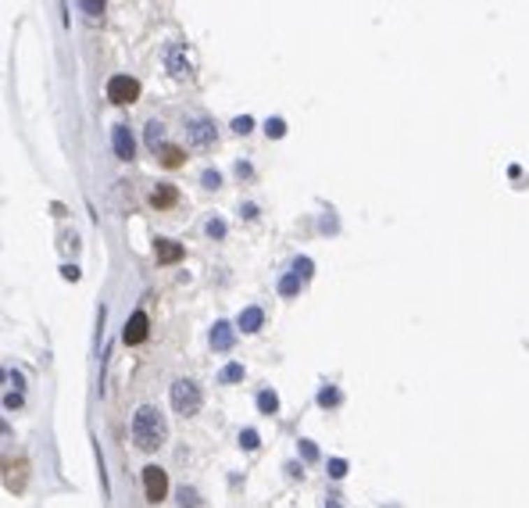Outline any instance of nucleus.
<instances>
[{
	"mask_svg": "<svg viewBox=\"0 0 529 508\" xmlns=\"http://www.w3.org/2000/svg\"><path fill=\"white\" fill-rule=\"evenodd\" d=\"M168 437V423H165V415L161 408H154V405H140L136 415H133V440L140 451H158V447L165 444Z\"/></svg>",
	"mask_w": 529,
	"mask_h": 508,
	"instance_id": "obj_1",
	"label": "nucleus"
},
{
	"mask_svg": "<svg viewBox=\"0 0 529 508\" xmlns=\"http://www.w3.org/2000/svg\"><path fill=\"white\" fill-rule=\"evenodd\" d=\"M168 398H172V408L179 415H197L201 412V386L194 379H175Z\"/></svg>",
	"mask_w": 529,
	"mask_h": 508,
	"instance_id": "obj_2",
	"label": "nucleus"
},
{
	"mask_svg": "<svg viewBox=\"0 0 529 508\" xmlns=\"http://www.w3.org/2000/svg\"><path fill=\"white\" fill-rule=\"evenodd\" d=\"M140 97V82L133 75H111L108 79V101L115 104H133Z\"/></svg>",
	"mask_w": 529,
	"mask_h": 508,
	"instance_id": "obj_3",
	"label": "nucleus"
},
{
	"mask_svg": "<svg viewBox=\"0 0 529 508\" xmlns=\"http://www.w3.org/2000/svg\"><path fill=\"white\" fill-rule=\"evenodd\" d=\"M186 140H190L197 151H208L215 143V122L211 118H190V122H186Z\"/></svg>",
	"mask_w": 529,
	"mask_h": 508,
	"instance_id": "obj_4",
	"label": "nucleus"
},
{
	"mask_svg": "<svg viewBox=\"0 0 529 508\" xmlns=\"http://www.w3.org/2000/svg\"><path fill=\"white\" fill-rule=\"evenodd\" d=\"M143 491H147V501H165L168 494V476L161 465H147L143 469Z\"/></svg>",
	"mask_w": 529,
	"mask_h": 508,
	"instance_id": "obj_5",
	"label": "nucleus"
},
{
	"mask_svg": "<svg viewBox=\"0 0 529 508\" xmlns=\"http://www.w3.org/2000/svg\"><path fill=\"white\" fill-rule=\"evenodd\" d=\"M147 330H150L147 312H133L129 322H126V330H122V340H126V344H143V340H147Z\"/></svg>",
	"mask_w": 529,
	"mask_h": 508,
	"instance_id": "obj_6",
	"label": "nucleus"
},
{
	"mask_svg": "<svg viewBox=\"0 0 529 508\" xmlns=\"http://www.w3.org/2000/svg\"><path fill=\"white\" fill-rule=\"evenodd\" d=\"M165 68L172 72V75H190V57H186V50H182V43H168L165 47Z\"/></svg>",
	"mask_w": 529,
	"mask_h": 508,
	"instance_id": "obj_7",
	"label": "nucleus"
},
{
	"mask_svg": "<svg viewBox=\"0 0 529 508\" xmlns=\"http://www.w3.org/2000/svg\"><path fill=\"white\" fill-rule=\"evenodd\" d=\"M111 143H115V154L118 158H133V151H136V140H133V133H129V126H115L111 129Z\"/></svg>",
	"mask_w": 529,
	"mask_h": 508,
	"instance_id": "obj_8",
	"label": "nucleus"
},
{
	"mask_svg": "<svg viewBox=\"0 0 529 508\" xmlns=\"http://www.w3.org/2000/svg\"><path fill=\"white\" fill-rule=\"evenodd\" d=\"M233 340H236V330H233V326H229V322H215V330H211V347H215V351H229Z\"/></svg>",
	"mask_w": 529,
	"mask_h": 508,
	"instance_id": "obj_9",
	"label": "nucleus"
},
{
	"mask_svg": "<svg viewBox=\"0 0 529 508\" xmlns=\"http://www.w3.org/2000/svg\"><path fill=\"white\" fill-rule=\"evenodd\" d=\"M154 258H158V265H172V261L182 258V247L175 240H158L154 244Z\"/></svg>",
	"mask_w": 529,
	"mask_h": 508,
	"instance_id": "obj_10",
	"label": "nucleus"
},
{
	"mask_svg": "<svg viewBox=\"0 0 529 508\" xmlns=\"http://www.w3.org/2000/svg\"><path fill=\"white\" fill-rule=\"evenodd\" d=\"M261 322H265V312H261V308H243L240 319H236V326H240L243 333H258Z\"/></svg>",
	"mask_w": 529,
	"mask_h": 508,
	"instance_id": "obj_11",
	"label": "nucleus"
},
{
	"mask_svg": "<svg viewBox=\"0 0 529 508\" xmlns=\"http://www.w3.org/2000/svg\"><path fill=\"white\" fill-rule=\"evenodd\" d=\"M161 143H165V126L161 122H147V147L158 154V151H165Z\"/></svg>",
	"mask_w": 529,
	"mask_h": 508,
	"instance_id": "obj_12",
	"label": "nucleus"
},
{
	"mask_svg": "<svg viewBox=\"0 0 529 508\" xmlns=\"http://www.w3.org/2000/svg\"><path fill=\"white\" fill-rule=\"evenodd\" d=\"M300 283H304V280H300L297 273H287L283 280H279V293H283V297H294V293L300 290Z\"/></svg>",
	"mask_w": 529,
	"mask_h": 508,
	"instance_id": "obj_13",
	"label": "nucleus"
},
{
	"mask_svg": "<svg viewBox=\"0 0 529 508\" xmlns=\"http://www.w3.org/2000/svg\"><path fill=\"white\" fill-rule=\"evenodd\" d=\"M172 201H175V190H172V187H161V190L150 194V204H158V208H168Z\"/></svg>",
	"mask_w": 529,
	"mask_h": 508,
	"instance_id": "obj_14",
	"label": "nucleus"
},
{
	"mask_svg": "<svg viewBox=\"0 0 529 508\" xmlns=\"http://www.w3.org/2000/svg\"><path fill=\"white\" fill-rule=\"evenodd\" d=\"M258 408H261L265 415H272V412L279 408V398H275L272 391H261V394H258Z\"/></svg>",
	"mask_w": 529,
	"mask_h": 508,
	"instance_id": "obj_15",
	"label": "nucleus"
},
{
	"mask_svg": "<svg viewBox=\"0 0 529 508\" xmlns=\"http://www.w3.org/2000/svg\"><path fill=\"white\" fill-rule=\"evenodd\" d=\"M258 444H261L258 430H243V433H240V447H243V451H254Z\"/></svg>",
	"mask_w": 529,
	"mask_h": 508,
	"instance_id": "obj_16",
	"label": "nucleus"
},
{
	"mask_svg": "<svg viewBox=\"0 0 529 508\" xmlns=\"http://www.w3.org/2000/svg\"><path fill=\"white\" fill-rule=\"evenodd\" d=\"M161 161H165L168 168H175V165H182V151H179V147H165V151H161Z\"/></svg>",
	"mask_w": 529,
	"mask_h": 508,
	"instance_id": "obj_17",
	"label": "nucleus"
},
{
	"mask_svg": "<svg viewBox=\"0 0 529 508\" xmlns=\"http://www.w3.org/2000/svg\"><path fill=\"white\" fill-rule=\"evenodd\" d=\"M319 405H322V408H333V405H340V391H336V386H326V391L319 394Z\"/></svg>",
	"mask_w": 529,
	"mask_h": 508,
	"instance_id": "obj_18",
	"label": "nucleus"
},
{
	"mask_svg": "<svg viewBox=\"0 0 529 508\" xmlns=\"http://www.w3.org/2000/svg\"><path fill=\"white\" fill-rule=\"evenodd\" d=\"M240 379H243V365H236V362H233V365H226V369H222V383H240Z\"/></svg>",
	"mask_w": 529,
	"mask_h": 508,
	"instance_id": "obj_19",
	"label": "nucleus"
},
{
	"mask_svg": "<svg viewBox=\"0 0 529 508\" xmlns=\"http://www.w3.org/2000/svg\"><path fill=\"white\" fill-rule=\"evenodd\" d=\"M265 133L279 140V136H283V133H287V122H283V118H268V122H265Z\"/></svg>",
	"mask_w": 529,
	"mask_h": 508,
	"instance_id": "obj_20",
	"label": "nucleus"
},
{
	"mask_svg": "<svg viewBox=\"0 0 529 508\" xmlns=\"http://www.w3.org/2000/svg\"><path fill=\"white\" fill-rule=\"evenodd\" d=\"M233 129H236L240 136H247V133L254 129V118H251V115H243V118H233Z\"/></svg>",
	"mask_w": 529,
	"mask_h": 508,
	"instance_id": "obj_21",
	"label": "nucleus"
},
{
	"mask_svg": "<svg viewBox=\"0 0 529 508\" xmlns=\"http://www.w3.org/2000/svg\"><path fill=\"white\" fill-rule=\"evenodd\" d=\"M201 183L208 187V190H215V187H222V175L215 172V168H204V175H201Z\"/></svg>",
	"mask_w": 529,
	"mask_h": 508,
	"instance_id": "obj_22",
	"label": "nucleus"
},
{
	"mask_svg": "<svg viewBox=\"0 0 529 508\" xmlns=\"http://www.w3.org/2000/svg\"><path fill=\"white\" fill-rule=\"evenodd\" d=\"M329 476H333V480H344V476H347V462L344 458H333L329 462Z\"/></svg>",
	"mask_w": 529,
	"mask_h": 508,
	"instance_id": "obj_23",
	"label": "nucleus"
},
{
	"mask_svg": "<svg viewBox=\"0 0 529 508\" xmlns=\"http://www.w3.org/2000/svg\"><path fill=\"white\" fill-rule=\"evenodd\" d=\"M311 268H315V265H311V258H297V261H294V273H297L300 280L311 276Z\"/></svg>",
	"mask_w": 529,
	"mask_h": 508,
	"instance_id": "obj_24",
	"label": "nucleus"
},
{
	"mask_svg": "<svg viewBox=\"0 0 529 508\" xmlns=\"http://www.w3.org/2000/svg\"><path fill=\"white\" fill-rule=\"evenodd\" d=\"M179 508H197V491H179Z\"/></svg>",
	"mask_w": 529,
	"mask_h": 508,
	"instance_id": "obj_25",
	"label": "nucleus"
},
{
	"mask_svg": "<svg viewBox=\"0 0 529 508\" xmlns=\"http://www.w3.org/2000/svg\"><path fill=\"white\" fill-rule=\"evenodd\" d=\"M300 455H304V462H315L319 458V447L311 444V440H300Z\"/></svg>",
	"mask_w": 529,
	"mask_h": 508,
	"instance_id": "obj_26",
	"label": "nucleus"
},
{
	"mask_svg": "<svg viewBox=\"0 0 529 508\" xmlns=\"http://www.w3.org/2000/svg\"><path fill=\"white\" fill-rule=\"evenodd\" d=\"M79 11H86L89 18H97V15H104V4H93V0H86V4H79Z\"/></svg>",
	"mask_w": 529,
	"mask_h": 508,
	"instance_id": "obj_27",
	"label": "nucleus"
},
{
	"mask_svg": "<svg viewBox=\"0 0 529 508\" xmlns=\"http://www.w3.org/2000/svg\"><path fill=\"white\" fill-rule=\"evenodd\" d=\"M208 236H226V222L222 219H211L208 222Z\"/></svg>",
	"mask_w": 529,
	"mask_h": 508,
	"instance_id": "obj_28",
	"label": "nucleus"
},
{
	"mask_svg": "<svg viewBox=\"0 0 529 508\" xmlns=\"http://www.w3.org/2000/svg\"><path fill=\"white\" fill-rule=\"evenodd\" d=\"M61 276H65V280H79V268H75V265H65V268H61Z\"/></svg>",
	"mask_w": 529,
	"mask_h": 508,
	"instance_id": "obj_29",
	"label": "nucleus"
},
{
	"mask_svg": "<svg viewBox=\"0 0 529 508\" xmlns=\"http://www.w3.org/2000/svg\"><path fill=\"white\" fill-rule=\"evenodd\" d=\"M326 508H340V505H336V498H329V501H326Z\"/></svg>",
	"mask_w": 529,
	"mask_h": 508,
	"instance_id": "obj_30",
	"label": "nucleus"
}]
</instances>
